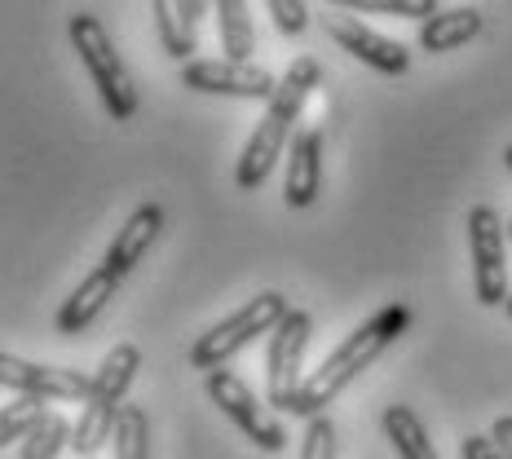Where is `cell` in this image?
<instances>
[{
  "label": "cell",
  "mask_w": 512,
  "mask_h": 459,
  "mask_svg": "<svg viewBox=\"0 0 512 459\" xmlns=\"http://www.w3.org/2000/svg\"><path fill=\"white\" fill-rule=\"evenodd\" d=\"M407 327H411V309L402 305V301L376 309L367 323H358L354 332L340 340L332 354H327V358L305 376L301 393H296V402H292V415H301V420H318V415L332 407L340 393H345L349 384H354L362 371H367L371 362H376L384 349L393 345V340H402V332H407Z\"/></svg>",
  "instance_id": "obj_1"
},
{
  "label": "cell",
  "mask_w": 512,
  "mask_h": 459,
  "mask_svg": "<svg viewBox=\"0 0 512 459\" xmlns=\"http://www.w3.org/2000/svg\"><path fill=\"white\" fill-rule=\"evenodd\" d=\"M318 84H323V67H318V58H309V53L296 58L279 76V89L265 102V115L256 120L248 146H243L239 164H234L239 190H261L265 177L274 173V164L287 159V146H292V137H296V120H301L305 102L314 98Z\"/></svg>",
  "instance_id": "obj_2"
},
{
  "label": "cell",
  "mask_w": 512,
  "mask_h": 459,
  "mask_svg": "<svg viewBox=\"0 0 512 459\" xmlns=\"http://www.w3.org/2000/svg\"><path fill=\"white\" fill-rule=\"evenodd\" d=\"M137 371H142V349H137L133 340H120V345L102 358V367L93 371V389H89V398H84V415L76 424V442H71V451L80 459L98 455L115 437V424H120V411L128 407L124 398H128V389H133Z\"/></svg>",
  "instance_id": "obj_3"
},
{
  "label": "cell",
  "mask_w": 512,
  "mask_h": 459,
  "mask_svg": "<svg viewBox=\"0 0 512 459\" xmlns=\"http://www.w3.org/2000/svg\"><path fill=\"white\" fill-rule=\"evenodd\" d=\"M67 36H71V49L80 53L84 71H89L93 89H98L106 115L120 124L133 120L137 115V84H133V71L124 67L120 49H115L111 31L102 27V18H93L80 9V14L67 18Z\"/></svg>",
  "instance_id": "obj_4"
},
{
  "label": "cell",
  "mask_w": 512,
  "mask_h": 459,
  "mask_svg": "<svg viewBox=\"0 0 512 459\" xmlns=\"http://www.w3.org/2000/svg\"><path fill=\"white\" fill-rule=\"evenodd\" d=\"M292 314L283 292H256L248 305H239L230 318H221L217 327H208L204 336L190 345V367L195 371H221L234 354L252 345L261 336H274V327Z\"/></svg>",
  "instance_id": "obj_5"
},
{
  "label": "cell",
  "mask_w": 512,
  "mask_h": 459,
  "mask_svg": "<svg viewBox=\"0 0 512 459\" xmlns=\"http://www.w3.org/2000/svg\"><path fill=\"white\" fill-rule=\"evenodd\" d=\"M468 256H473L477 305H508V226L499 208L473 204V212H468Z\"/></svg>",
  "instance_id": "obj_6"
},
{
  "label": "cell",
  "mask_w": 512,
  "mask_h": 459,
  "mask_svg": "<svg viewBox=\"0 0 512 459\" xmlns=\"http://www.w3.org/2000/svg\"><path fill=\"white\" fill-rule=\"evenodd\" d=\"M314 336V318L305 309H292L270 336V354H265V402L279 411H292L296 393L305 384V349Z\"/></svg>",
  "instance_id": "obj_7"
},
{
  "label": "cell",
  "mask_w": 512,
  "mask_h": 459,
  "mask_svg": "<svg viewBox=\"0 0 512 459\" xmlns=\"http://www.w3.org/2000/svg\"><path fill=\"white\" fill-rule=\"evenodd\" d=\"M208 398L217 402L221 411H226V420L239 424V433L256 442L261 451L279 455L287 446V429L279 424V415L270 411V402H261L252 393V384L239 376V371L221 367V371H208Z\"/></svg>",
  "instance_id": "obj_8"
},
{
  "label": "cell",
  "mask_w": 512,
  "mask_h": 459,
  "mask_svg": "<svg viewBox=\"0 0 512 459\" xmlns=\"http://www.w3.org/2000/svg\"><path fill=\"white\" fill-rule=\"evenodd\" d=\"M181 84L212 98H274L279 80L256 62H230V58H195L181 67Z\"/></svg>",
  "instance_id": "obj_9"
},
{
  "label": "cell",
  "mask_w": 512,
  "mask_h": 459,
  "mask_svg": "<svg viewBox=\"0 0 512 459\" xmlns=\"http://www.w3.org/2000/svg\"><path fill=\"white\" fill-rule=\"evenodd\" d=\"M0 384L9 393H27L40 402H84L93 389V376L76 367H45L18 354H0Z\"/></svg>",
  "instance_id": "obj_10"
},
{
  "label": "cell",
  "mask_w": 512,
  "mask_h": 459,
  "mask_svg": "<svg viewBox=\"0 0 512 459\" xmlns=\"http://www.w3.org/2000/svg\"><path fill=\"white\" fill-rule=\"evenodd\" d=\"M323 31L349 53V58L367 62V67L380 71V76H407V67H411L407 45H402V40H393V36H384V31H376V27H367L362 18L327 14L323 18Z\"/></svg>",
  "instance_id": "obj_11"
},
{
  "label": "cell",
  "mask_w": 512,
  "mask_h": 459,
  "mask_svg": "<svg viewBox=\"0 0 512 459\" xmlns=\"http://www.w3.org/2000/svg\"><path fill=\"white\" fill-rule=\"evenodd\" d=\"M283 168H287L283 173V204L292 212H305L318 199V190H323V128L318 124L296 128Z\"/></svg>",
  "instance_id": "obj_12"
},
{
  "label": "cell",
  "mask_w": 512,
  "mask_h": 459,
  "mask_svg": "<svg viewBox=\"0 0 512 459\" xmlns=\"http://www.w3.org/2000/svg\"><path fill=\"white\" fill-rule=\"evenodd\" d=\"M159 234H164V208H159L155 199H151V204H137L133 212H128V221L120 226V234L111 239L102 265L115 274V279H128V274L137 270V261L155 248Z\"/></svg>",
  "instance_id": "obj_13"
},
{
  "label": "cell",
  "mask_w": 512,
  "mask_h": 459,
  "mask_svg": "<svg viewBox=\"0 0 512 459\" xmlns=\"http://www.w3.org/2000/svg\"><path fill=\"white\" fill-rule=\"evenodd\" d=\"M204 14L208 9L199 5V0H155L151 5L159 45H164V53L177 58L181 67L195 62V53H199V18Z\"/></svg>",
  "instance_id": "obj_14"
},
{
  "label": "cell",
  "mask_w": 512,
  "mask_h": 459,
  "mask_svg": "<svg viewBox=\"0 0 512 459\" xmlns=\"http://www.w3.org/2000/svg\"><path fill=\"white\" fill-rule=\"evenodd\" d=\"M115 287H120V279H115L106 265H98L93 274H84V283L58 305V318H53L58 336H80L84 327H93V318L115 301Z\"/></svg>",
  "instance_id": "obj_15"
},
{
  "label": "cell",
  "mask_w": 512,
  "mask_h": 459,
  "mask_svg": "<svg viewBox=\"0 0 512 459\" xmlns=\"http://www.w3.org/2000/svg\"><path fill=\"white\" fill-rule=\"evenodd\" d=\"M482 27H486V18L477 14V9H437V14L429 18V23H420V49L424 53H451V49H460L468 45V40H477L482 36Z\"/></svg>",
  "instance_id": "obj_16"
},
{
  "label": "cell",
  "mask_w": 512,
  "mask_h": 459,
  "mask_svg": "<svg viewBox=\"0 0 512 459\" xmlns=\"http://www.w3.org/2000/svg\"><path fill=\"white\" fill-rule=\"evenodd\" d=\"M380 424H384L389 446L398 451V459H442L437 455V446H433V437H429V429H424V420L411 407L393 402V407H384Z\"/></svg>",
  "instance_id": "obj_17"
},
{
  "label": "cell",
  "mask_w": 512,
  "mask_h": 459,
  "mask_svg": "<svg viewBox=\"0 0 512 459\" xmlns=\"http://www.w3.org/2000/svg\"><path fill=\"white\" fill-rule=\"evenodd\" d=\"M217 36H221V53L230 62H252L256 27H252V9L243 0H221L217 5Z\"/></svg>",
  "instance_id": "obj_18"
},
{
  "label": "cell",
  "mask_w": 512,
  "mask_h": 459,
  "mask_svg": "<svg viewBox=\"0 0 512 459\" xmlns=\"http://www.w3.org/2000/svg\"><path fill=\"white\" fill-rule=\"evenodd\" d=\"M49 420L45 402L40 398H27V393H9L5 407H0V446H23L31 433L40 429V424Z\"/></svg>",
  "instance_id": "obj_19"
},
{
  "label": "cell",
  "mask_w": 512,
  "mask_h": 459,
  "mask_svg": "<svg viewBox=\"0 0 512 459\" xmlns=\"http://www.w3.org/2000/svg\"><path fill=\"white\" fill-rule=\"evenodd\" d=\"M115 459H151V420L142 407H124L111 437Z\"/></svg>",
  "instance_id": "obj_20"
},
{
  "label": "cell",
  "mask_w": 512,
  "mask_h": 459,
  "mask_svg": "<svg viewBox=\"0 0 512 459\" xmlns=\"http://www.w3.org/2000/svg\"><path fill=\"white\" fill-rule=\"evenodd\" d=\"M71 442H76L71 420H67V415H58V411H49V420L40 424V429L31 433L23 446H18V459H58Z\"/></svg>",
  "instance_id": "obj_21"
},
{
  "label": "cell",
  "mask_w": 512,
  "mask_h": 459,
  "mask_svg": "<svg viewBox=\"0 0 512 459\" xmlns=\"http://www.w3.org/2000/svg\"><path fill=\"white\" fill-rule=\"evenodd\" d=\"M349 9H358V14H402V18H420V23H429L437 14L433 0H349Z\"/></svg>",
  "instance_id": "obj_22"
},
{
  "label": "cell",
  "mask_w": 512,
  "mask_h": 459,
  "mask_svg": "<svg viewBox=\"0 0 512 459\" xmlns=\"http://www.w3.org/2000/svg\"><path fill=\"white\" fill-rule=\"evenodd\" d=\"M301 459H336V424H332V415H318V420L305 424Z\"/></svg>",
  "instance_id": "obj_23"
},
{
  "label": "cell",
  "mask_w": 512,
  "mask_h": 459,
  "mask_svg": "<svg viewBox=\"0 0 512 459\" xmlns=\"http://www.w3.org/2000/svg\"><path fill=\"white\" fill-rule=\"evenodd\" d=\"M265 9H270L274 27H279L283 36H301L309 27V5H301V0H270Z\"/></svg>",
  "instance_id": "obj_24"
},
{
  "label": "cell",
  "mask_w": 512,
  "mask_h": 459,
  "mask_svg": "<svg viewBox=\"0 0 512 459\" xmlns=\"http://www.w3.org/2000/svg\"><path fill=\"white\" fill-rule=\"evenodd\" d=\"M460 459H508L490 433H468L460 442Z\"/></svg>",
  "instance_id": "obj_25"
},
{
  "label": "cell",
  "mask_w": 512,
  "mask_h": 459,
  "mask_svg": "<svg viewBox=\"0 0 512 459\" xmlns=\"http://www.w3.org/2000/svg\"><path fill=\"white\" fill-rule=\"evenodd\" d=\"M490 437L499 442V451H504L512 459V415H499L495 424H490Z\"/></svg>",
  "instance_id": "obj_26"
},
{
  "label": "cell",
  "mask_w": 512,
  "mask_h": 459,
  "mask_svg": "<svg viewBox=\"0 0 512 459\" xmlns=\"http://www.w3.org/2000/svg\"><path fill=\"white\" fill-rule=\"evenodd\" d=\"M504 164H508V173H512V146H504Z\"/></svg>",
  "instance_id": "obj_27"
},
{
  "label": "cell",
  "mask_w": 512,
  "mask_h": 459,
  "mask_svg": "<svg viewBox=\"0 0 512 459\" xmlns=\"http://www.w3.org/2000/svg\"><path fill=\"white\" fill-rule=\"evenodd\" d=\"M504 314H508V323H512V296H508V305H504Z\"/></svg>",
  "instance_id": "obj_28"
},
{
  "label": "cell",
  "mask_w": 512,
  "mask_h": 459,
  "mask_svg": "<svg viewBox=\"0 0 512 459\" xmlns=\"http://www.w3.org/2000/svg\"><path fill=\"white\" fill-rule=\"evenodd\" d=\"M508 239H512V217H508Z\"/></svg>",
  "instance_id": "obj_29"
}]
</instances>
